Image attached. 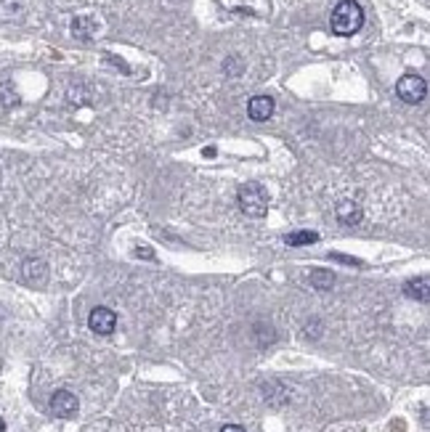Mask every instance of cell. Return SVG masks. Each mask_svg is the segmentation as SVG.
<instances>
[{
	"label": "cell",
	"mask_w": 430,
	"mask_h": 432,
	"mask_svg": "<svg viewBox=\"0 0 430 432\" xmlns=\"http://www.w3.org/2000/svg\"><path fill=\"white\" fill-rule=\"evenodd\" d=\"M247 115H250V119H255V122H266L274 115V99L271 96H255V99H250Z\"/></svg>",
	"instance_id": "obj_6"
},
{
	"label": "cell",
	"mask_w": 430,
	"mask_h": 432,
	"mask_svg": "<svg viewBox=\"0 0 430 432\" xmlns=\"http://www.w3.org/2000/svg\"><path fill=\"white\" fill-rule=\"evenodd\" d=\"M329 24H332V32H335V35L350 38V35H356V32L361 29V24H364V11H361V5H359L356 0H343V3L335 5Z\"/></svg>",
	"instance_id": "obj_1"
},
{
	"label": "cell",
	"mask_w": 430,
	"mask_h": 432,
	"mask_svg": "<svg viewBox=\"0 0 430 432\" xmlns=\"http://www.w3.org/2000/svg\"><path fill=\"white\" fill-rule=\"evenodd\" d=\"M72 29H75V38L88 40V38H91V19H85V16H80V19H75V24H72Z\"/></svg>",
	"instance_id": "obj_12"
},
{
	"label": "cell",
	"mask_w": 430,
	"mask_h": 432,
	"mask_svg": "<svg viewBox=\"0 0 430 432\" xmlns=\"http://www.w3.org/2000/svg\"><path fill=\"white\" fill-rule=\"evenodd\" d=\"M332 260H340V263H348V265H359V260H353V257H346V255H332Z\"/></svg>",
	"instance_id": "obj_13"
},
{
	"label": "cell",
	"mask_w": 430,
	"mask_h": 432,
	"mask_svg": "<svg viewBox=\"0 0 430 432\" xmlns=\"http://www.w3.org/2000/svg\"><path fill=\"white\" fill-rule=\"evenodd\" d=\"M221 432H245V430H242L239 424H226V427H224Z\"/></svg>",
	"instance_id": "obj_14"
},
{
	"label": "cell",
	"mask_w": 430,
	"mask_h": 432,
	"mask_svg": "<svg viewBox=\"0 0 430 432\" xmlns=\"http://www.w3.org/2000/svg\"><path fill=\"white\" fill-rule=\"evenodd\" d=\"M335 217L343 223V226H356V223H361V207L356 204V202H340L337 207H335Z\"/></svg>",
	"instance_id": "obj_7"
},
{
	"label": "cell",
	"mask_w": 430,
	"mask_h": 432,
	"mask_svg": "<svg viewBox=\"0 0 430 432\" xmlns=\"http://www.w3.org/2000/svg\"><path fill=\"white\" fill-rule=\"evenodd\" d=\"M88 326H91V332L101 334V337H109V334L117 329V313L115 311H109V308H93L91 315H88Z\"/></svg>",
	"instance_id": "obj_4"
},
{
	"label": "cell",
	"mask_w": 430,
	"mask_h": 432,
	"mask_svg": "<svg viewBox=\"0 0 430 432\" xmlns=\"http://www.w3.org/2000/svg\"><path fill=\"white\" fill-rule=\"evenodd\" d=\"M0 432H5V424H3V419H0Z\"/></svg>",
	"instance_id": "obj_15"
},
{
	"label": "cell",
	"mask_w": 430,
	"mask_h": 432,
	"mask_svg": "<svg viewBox=\"0 0 430 432\" xmlns=\"http://www.w3.org/2000/svg\"><path fill=\"white\" fill-rule=\"evenodd\" d=\"M80 409L77 403V395H72L69 390H56L51 395V413L59 416V419H72Z\"/></svg>",
	"instance_id": "obj_5"
},
{
	"label": "cell",
	"mask_w": 430,
	"mask_h": 432,
	"mask_svg": "<svg viewBox=\"0 0 430 432\" xmlns=\"http://www.w3.org/2000/svg\"><path fill=\"white\" fill-rule=\"evenodd\" d=\"M430 278L428 276H420V278H411L404 284V295L409 297V300H420V302H428L430 300Z\"/></svg>",
	"instance_id": "obj_8"
},
{
	"label": "cell",
	"mask_w": 430,
	"mask_h": 432,
	"mask_svg": "<svg viewBox=\"0 0 430 432\" xmlns=\"http://www.w3.org/2000/svg\"><path fill=\"white\" fill-rule=\"evenodd\" d=\"M285 241L289 247H306V244L319 241V234H313V231H295V234L285 236Z\"/></svg>",
	"instance_id": "obj_11"
},
{
	"label": "cell",
	"mask_w": 430,
	"mask_h": 432,
	"mask_svg": "<svg viewBox=\"0 0 430 432\" xmlns=\"http://www.w3.org/2000/svg\"><path fill=\"white\" fill-rule=\"evenodd\" d=\"M237 202L250 217H263L268 213V194L261 183H242L237 191Z\"/></svg>",
	"instance_id": "obj_2"
},
{
	"label": "cell",
	"mask_w": 430,
	"mask_h": 432,
	"mask_svg": "<svg viewBox=\"0 0 430 432\" xmlns=\"http://www.w3.org/2000/svg\"><path fill=\"white\" fill-rule=\"evenodd\" d=\"M311 284H313L316 289L327 292V289L335 287V274H332V271H324V268H316V271H311Z\"/></svg>",
	"instance_id": "obj_10"
},
{
	"label": "cell",
	"mask_w": 430,
	"mask_h": 432,
	"mask_svg": "<svg viewBox=\"0 0 430 432\" xmlns=\"http://www.w3.org/2000/svg\"><path fill=\"white\" fill-rule=\"evenodd\" d=\"M24 278H27L29 284H35V287H43V284L48 281V268H45V263H43V260H27V263H24Z\"/></svg>",
	"instance_id": "obj_9"
},
{
	"label": "cell",
	"mask_w": 430,
	"mask_h": 432,
	"mask_svg": "<svg viewBox=\"0 0 430 432\" xmlns=\"http://www.w3.org/2000/svg\"><path fill=\"white\" fill-rule=\"evenodd\" d=\"M396 93L398 99L407 101V104H420V101L428 96V82L420 75H404L396 85Z\"/></svg>",
	"instance_id": "obj_3"
}]
</instances>
